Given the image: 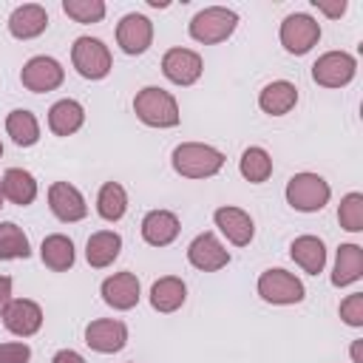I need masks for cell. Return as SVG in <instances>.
Returning a JSON list of instances; mask_svg holds the SVG:
<instances>
[{
  "label": "cell",
  "instance_id": "obj_1",
  "mask_svg": "<svg viewBox=\"0 0 363 363\" xmlns=\"http://www.w3.org/2000/svg\"><path fill=\"white\" fill-rule=\"evenodd\" d=\"M170 162L173 170L184 179H210L224 167V153L201 142H182L173 150Z\"/></svg>",
  "mask_w": 363,
  "mask_h": 363
},
{
  "label": "cell",
  "instance_id": "obj_2",
  "mask_svg": "<svg viewBox=\"0 0 363 363\" xmlns=\"http://www.w3.org/2000/svg\"><path fill=\"white\" fill-rule=\"evenodd\" d=\"M136 116L150 128H176L179 125V102L164 88L147 85L133 96Z\"/></svg>",
  "mask_w": 363,
  "mask_h": 363
},
{
  "label": "cell",
  "instance_id": "obj_3",
  "mask_svg": "<svg viewBox=\"0 0 363 363\" xmlns=\"http://www.w3.org/2000/svg\"><path fill=\"white\" fill-rule=\"evenodd\" d=\"M332 190L318 173H295L286 182V204L298 213H318L326 207Z\"/></svg>",
  "mask_w": 363,
  "mask_h": 363
},
{
  "label": "cell",
  "instance_id": "obj_4",
  "mask_svg": "<svg viewBox=\"0 0 363 363\" xmlns=\"http://www.w3.org/2000/svg\"><path fill=\"white\" fill-rule=\"evenodd\" d=\"M238 26V14L233 9L224 6H207L201 9L193 20H190V37L196 43L213 45V43H224Z\"/></svg>",
  "mask_w": 363,
  "mask_h": 363
},
{
  "label": "cell",
  "instance_id": "obj_5",
  "mask_svg": "<svg viewBox=\"0 0 363 363\" xmlns=\"http://www.w3.org/2000/svg\"><path fill=\"white\" fill-rule=\"evenodd\" d=\"M71 62L79 77L85 79H102L111 71V51L96 37H77L71 45Z\"/></svg>",
  "mask_w": 363,
  "mask_h": 363
},
{
  "label": "cell",
  "instance_id": "obj_6",
  "mask_svg": "<svg viewBox=\"0 0 363 363\" xmlns=\"http://www.w3.org/2000/svg\"><path fill=\"white\" fill-rule=\"evenodd\" d=\"M258 295L267 303H278V306H289V303H301L306 289L301 284V278H295L286 269H264L258 278Z\"/></svg>",
  "mask_w": 363,
  "mask_h": 363
},
{
  "label": "cell",
  "instance_id": "obj_7",
  "mask_svg": "<svg viewBox=\"0 0 363 363\" xmlns=\"http://www.w3.org/2000/svg\"><path fill=\"white\" fill-rule=\"evenodd\" d=\"M354 71H357V62L352 54L346 51H326L323 57L315 60L312 65V79L323 88H343L354 79Z\"/></svg>",
  "mask_w": 363,
  "mask_h": 363
},
{
  "label": "cell",
  "instance_id": "obj_8",
  "mask_svg": "<svg viewBox=\"0 0 363 363\" xmlns=\"http://www.w3.org/2000/svg\"><path fill=\"white\" fill-rule=\"evenodd\" d=\"M62 79H65L62 65H60L54 57H45V54L31 57V60L23 65V71H20V82H23V88H28L31 94L57 91V88L62 85Z\"/></svg>",
  "mask_w": 363,
  "mask_h": 363
},
{
  "label": "cell",
  "instance_id": "obj_9",
  "mask_svg": "<svg viewBox=\"0 0 363 363\" xmlns=\"http://www.w3.org/2000/svg\"><path fill=\"white\" fill-rule=\"evenodd\" d=\"M320 40V23L309 14H289L281 23V45L289 54H306Z\"/></svg>",
  "mask_w": 363,
  "mask_h": 363
},
{
  "label": "cell",
  "instance_id": "obj_10",
  "mask_svg": "<svg viewBox=\"0 0 363 363\" xmlns=\"http://www.w3.org/2000/svg\"><path fill=\"white\" fill-rule=\"evenodd\" d=\"M116 43L130 57L145 54L150 48V43H153V23L145 14H136V11L125 14L119 20V26H116Z\"/></svg>",
  "mask_w": 363,
  "mask_h": 363
},
{
  "label": "cell",
  "instance_id": "obj_11",
  "mask_svg": "<svg viewBox=\"0 0 363 363\" xmlns=\"http://www.w3.org/2000/svg\"><path fill=\"white\" fill-rule=\"evenodd\" d=\"M85 343L99 352V354H113V352H122L125 343H128V326L122 320H113V318H99V320H91L85 326Z\"/></svg>",
  "mask_w": 363,
  "mask_h": 363
},
{
  "label": "cell",
  "instance_id": "obj_12",
  "mask_svg": "<svg viewBox=\"0 0 363 363\" xmlns=\"http://www.w3.org/2000/svg\"><path fill=\"white\" fill-rule=\"evenodd\" d=\"M204 71V62L190 48H170L162 57V74L176 85H193Z\"/></svg>",
  "mask_w": 363,
  "mask_h": 363
},
{
  "label": "cell",
  "instance_id": "obj_13",
  "mask_svg": "<svg viewBox=\"0 0 363 363\" xmlns=\"http://www.w3.org/2000/svg\"><path fill=\"white\" fill-rule=\"evenodd\" d=\"M48 207H51V213H54L60 221H65V224L82 221V218L88 216V204H85L82 193H79L74 184H68V182H54V184L48 187Z\"/></svg>",
  "mask_w": 363,
  "mask_h": 363
},
{
  "label": "cell",
  "instance_id": "obj_14",
  "mask_svg": "<svg viewBox=\"0 0 363 363\" xmlns=\"http://www.w3.org/2000/svg\"><path fill=\"white\" fill-rule=\"evenodd\" d=\"M187 261L201 272H216L230 264V252L213 233H199L187 247Z\"/></svg>",
  "mask_w": 363,
  "mask_h": 363
},
{
  "label": "cell",
  "instance_id": "obj_15",
  "mask_svg": "<svg viewBox=\"0 0 363 363\" xmlns=\"http://www.w3.org/2000/svg\"><path fill=\"white\" fill-rule=\"evenodd\" d=\"M3 326L11 335H17V337H31L43 326V309H40V303H34L28 298L9 301L6 312H3Z\"/></svg>",
  "mask_w": 363,
  "mask_h": 363
},
{
  "label": "cell",
  "instance_id": "obj_16",
  "mask_svg": "<svg viewBox=\"0 0 363 363\" xmlns=\"http://www.w3.org/2000/svg\"><path fill=\"white\" fill-rule=\"evenodd\" d=\"M213 218H216V227H218V230L227 235V241H233L235 247H247V244L252 241V235H255V224H252L250 213L241 210V207L224 204V207H218V210L213 213Z\"/></svg>",
  "mask_w": 363,
  "mask_h": 363
},
{
  "label": "cell",
  "instance_id": "obj_17",
  "mask_svg": "<svg viewBox=\"0 0 363 363\" xmlns=\"http://www.w3.org/2000/svg\"><path fill=\"white\" fill-rule=\"evenodd\" d=\"M102 301L111 306V309H133L139 303V278L133 272H116L111 278L102 281Z\"/></svg>",
  "mask_w": 363,
  "mask_h": 363
},
{
  "label": "cell",
  "instance_id": "obj_18",
  "mask_svg": "<svg viewBox=\"0 0 363 363\" xmlns=\"http://www.w3.org/2000/svg\"><path fill=\"white\" fill-rule=\"evenodd\" d=\"M48 28V11L40 3H26L17 6L9 17V31L17 40H34Z\"/></svg>",
  "mask_w": 363,
  "mask_h": 363
},
{
  "label": "cell",
  "instance_id": "obj_19",
  "mask_svg": "<svg viewBox=\"0 0 363 363\" xmlns=\"http://www.w3.org/2000/svg\"><path fill=\"white\" fill-rule=\"evenodd\" d=\"M182 224L176 218V213L170 210H150L145 218H142V238L150 244V247H167L176 241Z\"/></svg>",
  "mask_w": 363,
  "mask_h": 363
},
{
  "label": "cell",
  "instance_id": "obj_20",
  "mask_svg": "<svg viewBox=\"0 0 363 363\" xmlns=\"http://www.w3.org/2000/svg\"><path fill=\"white\" fill-rule=\"evenodd\" d=\"M295 102H298V88H295L292 82H286V79H275V82L264 85L261 94H258V105H261V111L269 113V116H284V113H289V111L295 108Z\"/></svg>",
  "mask_w": 363,
  "mask_h": 363
},
{
  "label": "cell",
  "instance_id": "obj_21",
  "mask_svg": "<svg viewBox=\"0 0 363 363\" xmlns=\"http://www.w3.org/2000/svg\"><path fill=\"white\" fill-rule=\"evenodd\" d=\"M119 250H122V235L113 233V230H99V233H94L88 238L85 258H88V264L94 269H105L119 258Z\"/></svg>",
  "mask_w": 363,
  "mask_h": 363
},
{
  "label": "cell",
  "instance_id": "obj_22",
  "mask_svg": "<svg viewBox=\"0 0 363 363\" xmlns=\"http://www.w3.org/2000/svg\"><path fill=\"white\" fill-rule=\"evenodd\" d=\"M289 255L309 275H318L326 267V247H323V241L318 235H298L292 241V247H289Z\"/></svg>",
  "mask_w": 363,
  "mask_h": 363
},
{
  "label": "cell",
  "instance_id": "obj_23",
  "mask_svg": "<svg viewBox=\"0 0 363 363\" xmlns=\"http://www.w3.org/2000/svg\"><path fill=\"white\" fill-rule=\"evenodd\" d=\"M82 122H85V111H82V105L77 99H60V102H54L48 108V128L57 136L77 133L82 128Z\"/></svg>",
  "mask_w": 363,
  "mask_h": 363
},
{
  "label": "cell",
  "instance_id": "obj_24",
  "mask_svg": "<svg viewBox=\"0 0 363 363\" xmlns=\"http://www.w3.org/2000/svg\"><path fill=\"white\" fill-rule=\"evenodd\" d=\"M184 298H187V286L176 275H164V278L153 281V286H150V306L156 312H164V315L176 312L184 303Z\"/></svg>",
  "mask_w": 363,
  "mask_h": 363
},
{
  "label": "cell",
  "instance_id": "obj_25",
  "mask_svg": "<svg viewBox=\"0 0 363 363\" xmlns=\"http://www.w3.org/2000/svg\"><path fill=\"white\" fill-rule=\"evenodd\" d=\"M0 184H3V199H9L11 204L26 207V204H31L37 199V182L23 167H9L3 173V179H0Z\"/></svg>",
  "mask_w": 363,
  "mask_h": 363
},
{
  "label": "cell",
  "instance_id": "obj_26",
  "mask_svg": "<svg viewBox=\"0 0 363 363\" xmlns=\"http://www.w3.org/2000/svg\"><path fill=\"white\" fill-rule=\"evenodd\" d=\"M363 275V247L357 244H340L337 255H335V272H332V284L335 286H349L354 281H360Z\"/></svg>",
  "mask_w": 363,
  "mask_h": 363
},
{
  "label": "cell",
  "instance_id": "obj_27",
  "mask_svg": "<svg viewBox=\"0 0 363 363\" xmlns=\"http://www.w3.org/2000/svg\"><path fill=\"white\" fill-rule=\"evenodd\" d=\"M40 258L48 269L54 272H65L74 267V241L62 233H54V235H45L43 238V247H40Z\"/></svg>",
  "mask_w": 363,
  "mask_h": 363
},
{
  "label": "cell",
  "instance_id": "obj_28",
  "mask_svg": "<svg viewBox=\"0 0 363 363\" xmlns=\"http://www.w3.org/2000/svg\"><path fill=\"white\" fill-rule=\"evenodd\" d=\"M6 133L11 136L14 145L31 147V145H37V139H40V122H37V116H34L31 111L17 108V111H11V113L6 116Z\"/></svg>",
  "mask_w": 363,
  "mask_h": 363
},
{
  "label": "cell",
  "instance_id": "obj_29",
  "mask_svg": "<svg viewBox=\"0 0 363 363\" xmlns=\"http://www.w3.org/2000/svg\"><path fill=\"white\" fill-rule=\"evenodd\" d=\"M128 210V193L119 182H105L99 187V196H96V213L105 218V221H119Z\"/></svg>",
  "mask_w": 363,
  "mask_h": 363
},
{
  "label": "cell",
  "instance_id": "obj_30",
  "mask_svg": "<svg viewBox=\"0 0 363 363\" xmlns=\"http://www.w3.org/2000/svg\"><path fill=\"white\" fill-rule=\"evenodd\" d=\"M238 170H241V176H244L247 182L261 184V182H267L269 173H272V156H269L264 147H247V150L241 153Z\"/></svg>",
  "mask_w": 363,
  "mask_h": 363
},
{
  "label": "cell",
  "instance_id": "obj_31",
  "mask_svg": "<svg viewBox=\"0 0 363 363\" xmlns=\"http://www.w3.org/2000/svg\"><path fill=\"white\" fill-rule=\"evenodd\" d=\"M28 235L23 233V227H17L14 221H3L0 224V261H14V258H28Z\"/></svg>",
  "mask_w": 363,
  "mask_h": 363
},
{
  "label": "cell",
  "instance_id": "obj_32",
  "mask_svg": "<svg viewBox=\"0 0 363 363\" xmlns=\"http://www.w3.org/2000/svg\"><path fill=\"white\" fill-rule=\"evenodd\" d=\"M337 221H340V227L349 230V233H360V230H363V193H346V196L340 199Z\"/></svg>",
  "mask_w": 363,
  "mask_h": 363
},
{
  "label": "cell",
  "instance_id": "obj_33",
  "mask_svg": "<svg viewBox=\"0 0 363 363\" xmlns=\"http://www.w3.org/2000/svg\"><path fill=\"white\" fill-rule=\"evenodd\" d=\"M62 11L77 23H99L105 17L102 0H62Z\"/></svg>",
  "mask_w": 363,
  "mask_h": 363
},
{
  "label": "cell",
  "instance_id": "obj_34",
  "mask_svg": "<svg viewBox=\"0 0 363 363\" xmlns=\"http://www.w3.org/2000/svg\"><path fill=\"white\" fill-rule=\"evenodd\" d=\"M340 318H343L349 326H363V295H360V292L349 295V298L340 303Z\"/></svg>",
  "mask_w": 363,
  "mask_h": 363
},
{
  "label": "cell",
  "instance_id": "obj_35",
  "mask_svg": "<svg viewBox=\"0 0 363 363\" xmlns=\"http://www.w3.org/2000/svg\"><path fill=\"white\" fill-rule=\"evenodd\" d=\"M31 349L26 343H0V363H28Z\"/></svg>",
  "mask_w": 363,
  "mask_h": 363
},
{
  "label": "cell",
  "instance_id": "obj_36",
  "mask_svg": "<svg viewBox=\"0 0 363 363\" xmlns=\"http://www.w3.org/2000/svg\"><path fill=\"white\" fill-rule=\"evenodd\" d=\"M326 17H340L346 11V0H337V3H326V0H312Z\"/></svg>",
  "mask_w": 363,
  "mask_h": 363
},
{
  "label": "cell",
  "instance_id": "obj_37",
  "mask_svg": "<svg viewBox=\"0 0 363 363\" xmlns=\"http://www.w3.org/2000/svg\"><path fill=\"white\" fill-rule=\"evenodd\" d=\"M51 363H85V357H82L79 352H74V349H60V352L51 357Z\"/></svg>",
  "mask_w": 363,
  "mask_h": 363
},
{
  "label": "cell",
  "instance_id": "obj_38",
  "mask_svg": "<svg viewBox=\"0 0 363 363\" xmlns=\"http://www.w3.org/2000/svg\"><path fill=\"white\" fill-rule=\"evenodd\" d=\"M9 301H11V278L0 275V318H3V312L9 306Z\"/></svg>",
  "mask_w": 363,
  "mask_h": 363
},
{
  "label": "cell",
  "instance_id": "obj_39",
  "mask_svg": "<svg viewBox=\"0 0 363 363\" xmlns=\"http://www.w3.org/2000/svg\"><path fill=\"white\" fill-rule=\"evenodd\" d=\"M352 357H354V363H360V340L352 346Z\"/></svg>",
  "mask_w": 363,
  "mask_h": 363
},
{
  "label": "cell",
  "instance_id": "obj_40",
  "mask_svg": "<svg viewBox=\"0 0 363 363\" xmlns=\"http://www.w3.org/2000/svg\"><path fill=\"white\" fill-rule=\"evenodd\" d=\"M0 207H3V184H0Z\"/></svg>",
  "mask_w": 363,
  "mask_h": 363
},
{
  "label": "cell",
  "instance_id": "obj_41",
  "mask_svg": "<svg viewBox=\"0 0 363 363\" xmlns=\"http://www.w3.org/2000/svg\"><path fill=\"white\" fill-rule=\"evenodd\" d=\"M0 156H3V142H0Z\"/></svg>",
  "mask_w": 363,
  "mask_h": 363
}]
</instances>
